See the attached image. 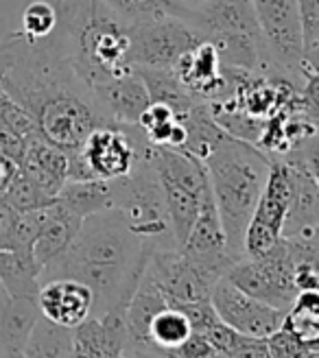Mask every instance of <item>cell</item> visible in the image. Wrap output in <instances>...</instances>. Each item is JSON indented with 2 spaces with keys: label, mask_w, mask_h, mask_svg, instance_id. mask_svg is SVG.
I'll use <instances>...</instances> for the list:
<instances>
[{
  "label": "cell",
  "mask_w": 319,
  "mask_h": 358,
  "mask_svg": "<svg viewBox=\"0 0 319 358\" xmlns=\"http://www.w3.org/2000/svg\"><path fill=\"white\" fill-rule=\"evenodd\" d=\"M299 29H302L304 75L309 79L319 73V0H297Z\"/></svg>",
  "instance_id": "cell-25"
},
{
  "label": "cell",
  "mask_w": 319,
  "mask_h": 358,
  "mask_svg": "<svg viewBox=\"0 0 319 358\" xmlns=\"http://www.w3.org/2000/svg\"><path fill=\"white\" fill-rule=\"evenodd\" d=\"M55 199L79 219L90 217L94 212L112 208V190L110 182L101 179H83V182H64Z\"/></svg>",
  "instance_id": "cell-20"
},
{
  "label": "cell",
  "mask_w": 319,
  "mask_h": 358,
  "mask_svg": "<svg viewBox=\"0 0 319 358\" xmlns=\"http://www.w3.org/2000/svg\"><path fill=\"white\" fill-rule=\"evenodd\" d=\"M151 254L153 247L134 234L125 217L116 208H108L81 221L64 258L101 266H138L147 264Z\"/></svg>",
  "instance_id": "cell-7"
},
{
  "label": "cell",
  "mask_w": 319,
  "mask_h": 358,
  "mask_svg": "<svg viewBox=\"0 0 319 358\" xmlns=\"http://www.w3.org/2000/svg\"><path fill=\"white\" fill-rule=\"evenodd\" d=\"M40 231L33 243V258L44 268L66 254L70 243L75 241L83 219L66 210L57 199L38 208Z\"/></svg>",
  "instance_id": "cell-16"
},
{
  "label": "cell",
  "mask_w": 319,
  "mask_h": 358,
  "mask_svg": "<svg viewBox=\"0 0 319 358\" xmlns=\"http://www.w3.org/2000/svg\"><path fill=\"white\" fill-rule=\"evenodd\" d=\"M145 273L166 299V306L210 301L212 286L217 284L215 278L208 275L192 260H188L180 249H157V252H153L145 266Z\"/></svg>",
  "instance_id": "cell-12"
},
{
  "label": "cell",
  "mask_w": 319,
  "mask_h": 358,
  "mask_svg": "<svg viewBox=\"0 0 319 358\" xmlns=\"http://www.w3.org/2000/svg\"><path fill=\"white\" fill-rule=\"evenodd\" d=\"M92 96L101 116L108 124H138L140 116L149 107V92L136 68L127 73L94 83Z\"/></svg>",
  "instance_id": "cell-14"
},
{
  "label": "cell",
  "mask_w": 319,
  "mask_h": 358,
  "mask_svg": "<svg viewBox=\"0 0 319 358\" xmlns=\"http://www.w3.org/2000/svg\"><path fill=\"white\" fill-rule=\"evenodd\" d=\"M269 175L243 238V256L256 258L282 238V227L293 196V173L287 159L269 157Z\"/></svg>",
  "instance_id": "cell-11"
},
{
  "label": "cell",
  "mask_w": 319,
  "mask_h": 358,
  "mask_svg": "<svg viewBox=\"0 0 319 358\" xmlns=\"http://www.w3.org/2000/svg\"><path fill=\"white\" fill-rule=\"evenodd\" d=\"M0 85L35 120L40 136L66 151L108 124L55 31L42 40L17 31L0 42Z\"/></svg>",
  "instance_id": "cell-1"
},
{
  "label": "cell",
  "mask_w": 319,
  "mask_h": 358,
  "mask_svg": "<svg viewBox=\"0 0 319 358\" xmlns=\"http://www.w3.org/2000/svg\"><path fill=\"white\" fill-rule=\"evenodd\" d=\"M210 303L225 326L239 334L256 338H267L274 334L282 326V317H285V310L245 295L225 278L217 280V284L212 286Z\"/></svg>",
  "instance_id": "cell-13"
},
{
  "label": "cell",
  "mask_w": 319,
  "mask_h": 358,
  "mask_svg": "<svg viewBox=\"0 0 319 358\" xmlns=\"http://www.w3.org/2000/svg\"><path fill=\"white\" fill-rule=\"evenodd\" d=\"M173 308H177L180 313H184V317L188 319V324L192 328V332H206L210 326H215L217 321H221L212 308L210 301H192V303H173Z\"/></svg>",
  "instance_id": "cell-28"
},
{
  "label": "cell",
  "mask_w": 319,
  "mask_h": 358,
  "mask_svg": "<svg viewBox=\"0 0 319 358\" xmlns=\"http://www.w3.org/2000/svg\"><path fill=\"white\" fill-rule=\"evenodd\" d=\"M254 11L264 48H267L271 75L287 79L297 90H302L311 79L304 75L297 0H254Z\"/></svg>",
  "instance_id": "cell-8"
},
{
  "label": "cell",
  "mask_w": 319,
  "mask_h": 358,
  "mask_svg": "<svg viewBox=\"0 0 319 358\" xmlns=\"http://www.w3.org/2000/svg\"><path fill=\"white\" fill-rule=\"evenodd\" d=\"M40 315L64 328H77L92 315V293L85 284L70 278H52L40 284Z\"/></svg>",
  "instance_id": "cell-15"
},
{
  "label": "cell",
  "mask_w": 319,
  "mask_h": 358,
  "mask_svg": "<svg viewBox=\"0 0 319 358\" xmlns=\"http://www.w3.org/2000/svg\"><path fill=\"white\" fill-rule=\"evenodd\" d=\"M149 147L138 124H99L75 149H68L66 182L127 177Z\"/></svg>",
  "instance_id": "cell-5"
},
{
  "label": "cell",
  "mask_w": 319,
  "mask_h": 358,
  "mask_svg": "<svg viewBox=\"0 0 319 358\" xmlns=\"http://www.w3.org/2000/svg\"><path fill=\"white\" fill-rule=\"evenodd\" d=\"M280 328L297 336L306 348L319 350V293L299 291L285 310Z\"/></svg>",
  "instance_id": "cell-23"
},
{
  "label": "cell",
  "mask_w": 319,
  "mask_h": 358,
  "mask_svg": "<svg viewBox=\"0 0 319 358\" xmlns=\"http://www.w3.org/2000/svg\"><path fill=\"white\" fill-rule=\"evenodd\" d=\"M38 317L40 308L35 299L9 297L0 306V354L22 350Z\"/></svg>",
  "instance_id": "cell-19"
},
{
  "label": "cell",
  "mask_w": 319,
  "mask_h": 358,
  "mask_svg": "<svg viewBox=\"0 0 319 358\" xmlns=\"http://www.w3.org/2000/svg\"><path fill=\"white\" fill-rule=\"evenodd\" d=\"M57 27V11L52 0H33L22 11L20 33L29 40H42Z\"/></svg>",
  "instance_id": "cell-26"
},
{
  "label": "cell",
  "mask_w": 319,
  "mask_h": 358,
  "mask_svg": "<svg viewBox=\"0 0 319 358\" xmlns=\"http://www.w3.org/2000/svg\"><path fill=\"white\" fill-rule=\"evenodd\" d=\"M52 5L55 33L87 87L132 70L127 27L101 0H52Z\"/></svg>",
  "instance_id": "cell-3"
},
{
  "label": "cell",
  "mask_w": 319,
  "mask_h": 358,
  "mask_svg": "<svg viewBox=\"0 0 319 358\" xmlns=\"http://www.w3.org/2000/svg\"><path fill=\"white\" fill-rule=\"evenodd\" d=\"M132 68L173 70L190 48L204 38L184 17H160L127 27Z\"/></svg>",
  "instance_id": "cell-10"
},
{
  "label": "cell",
  "mask_w": 319,
  "mask_h": 358,
  "mask_svg": "<svg viewBox=\"0 0 319 358\" xmlns=\"http://www.w3.org/2000/svg\"><path fill=\"white\" fill-rule=\"evenodd\" d=\"M229 358H271L269 348H267V338L245 336V334L236 332Z\"/></svg>",
  "instance_id": "cell-29"
},
{
  "label": "cell",
  "mask_w": 319,
  "mask_h": 358,
  "mask_svg": "<svg viewBox=\"0 0 319 358\" xmlns=\"http://www.w3.org/2000/svg\"><path fill=\"white\" fill-rule=\"evenodd\" d=\"M17 169L46 196L55 199V194L64 186L68 175V151L50 145L44 138H38L27 145Z\"/></svg>",
  "instance_id": "cell-17"
},
{
  "label": "cell",
  "mask_w": 319,
  "mask_h": 358,
  "mask_svg": "<svg viewBox=\"0 0 319 358\" xmlns=\"http://www.w3.org/2000/svg\"><path fill=\"white\" fill-rule=\"evenodd\" d=\"M0 358H27V356L22 354V350H13V352H3Z\"/></svg>",
  "instance_id": "cell-32"
},
{
  "label": "cell",
  "mask_w": 319,
  "mask_h": 358,
  "mask_svg": "<svg viewBox=\"0 0 319 358\" xmlns=\"http://www.w3.org/2000/svg\"><path fill=\"white\" fill-rule=\"evenodd\" d=\"M188 22L215 46L223 68L271 75L254 0H208L206 5L190 11Z\"/></svg>",
  "instance_id": "cell-4"
},
{
  "label": "cell",
  "mask_w": 319,
  "mask_h": 358,
  "mask_svg": "<svg viewBox=\"0 0 319 358\" xmlns=\"http://www.w3.org/2000/svg\"><path fill=\"white\" fill-rule=\"evenodd\" d=\"M9 299V295H7V291H5V286H3V282H0V306Z\"/></svg>",
  "instance_id": "cell-33"
},
{
  "label": "cell",
  "mask_w": 319,
  "mask_h": 358,
  "mask_svg": "<svg viewBox=\"0 0 319 358\" xmlns=\"http://www.w3.org/2000/svg\"><path fill=\"white\" fill-rule=\"evenodd\" d=\"M70 358H92V356H87V354H81V352H75L73 350V356H70Z\"/></svg>",
  "instance_id": "cell-34"
},
{
  "label": "cell",
  "mask_w": 319,
  "mask_h": 358,
  "mask_svg": "<svg viewBox=\"0 0 319 358\" xmlns=\"http://www.w3.org/2000/svg\"><path fill=\"white\" fill-rule=\"evenodd\" d=\"M125 27L140 22L160 20V17H184L188 20L190 11L182 0H101Z\"/></svg>",
  "instance_id": "cell-22"
},
{
  "label": "cell",
  "mask_w": 319,
  "mask_h": 358,
  "mask_svg": "<svg viewBox=\"0 0 319 358\" xmlns=\"http://www.w3.org/2000/svg\"><path fill=\"white\" fill-rule=\"evenodd\" d=\"M40 275L42 266L33 258V252H15V249L0 252V282L9 297L35 299L40 291Z\"/></svg>",
  "instance_id": "cell-18"
},
{
  "label": "cell",
  "mask_w": 319,
  "mask_h": 358,
  "mask_svg": "<svg viewBox=\"0 0 319 358\" xmlns=\"http://www.w3.org/2000/svg\"><path fill=\"white\" fill-rule=\"evenodd\" d=\"M269 162V155L256 145L229 134L204 159L227 254L234 260L243 258L245 229L267 182Z\"/></svg>",
  "instance_id": "cell-2"
},
{
  "label": "cell",
  "mask_w": 319,
  "mask_h": 358,
  "mask_svg": "<svg viewBox=\"0 0 319 358\" xmlns=\"http://www.w3.org/2000/svg\"><path fill=\"white\" fill-rule=\"evenodd\" d=\"M73 350V328L57 326L40 315L27 336L22 354L27 358H70Z\"/></svg>",
  "instance_id": "cell-21"
},
{
  "label": "cell",
  "mask_w": 319,
  "mask_h": 358,
  "mask_svg": "<svg viewBox=\"0 0 319 358\" xmlns=\"http://www.w3.org/2000/svg\"><path fill=\"white\" fill-rule=\"evenodd\" d=\"M182 3L188 7V9H197V7H201V5H206L208 0H182Z\"/></svg>",
  "instance_id": "cell-31"
},
{
  "label": "cell",
  "mask_w": 319,
  "mask_h": 358,
  "mask_svg": "<svg viewBox=\"0 0 319 358\" xmlns=\"http://www.w3.org/2000/svg\"><path fill=\"white\" fill-rule=\"evenodd\" d=\"M267 348L271 358H309V354L313 352L285 328H278L274 334L267 336Z\"/></svg>",
  "instance_id": "cell-27"
},
{
  "label": "cell",
  "mask_w": 319,
  "mask_h": 358,
  "mask_svg": "<svg viewBox=\"0 0 319 358\" xmlns=\"http://www.w3.org/2000/svg\"><path fill=\"white\" fill-rule=\"evenodd\" d=\"M309 358H319V350H313V352L309 354Z\"/></svg>",
  "instance_id": "cell-35"
},
{
  "label": "cell",
  "mask_w": 319,
  "mask_h": 358,
  "mask_svg": "<svg viewBox=\"0 0 319 358\" xmlns=\"http://www.w3.org/2000/svg\"><path fill=\"white\" fill-rule=\"evenodd\" d=\"M293 273L295 266L287 254L285 241L280 238L269 252L256 258L243 256L236 260L223 278L232 282L245 295L278 310H287L297 295Z\"/></svg>",
  "instance_id": "cell-9"
},
{
  "label": "cell",
  "mask_w": 319,
  "mask_h": 358,
  "mask_svg": "<svg viewBox=\"0 0 319 358\" xmlns=\"http://www.w3.org/2000/svg\"><path fill=\"white\" fill-rule=\"evenodd\" d=\"M204 336H206V341L215 348V350H219V352H225V354H229L232 352V345H234V338H236V332L229 328V326H225L223 321H217L215 326H210L206 332H201Z\"/></svg>",
  "instance_id": "cell-30"
},
{
  "label": "cell",
  "mask_w": 319,
  "mask_h": 358,
  "mask_svg": "<svg viewBox=\"0 0 319 358\" xmlns=\"http://www.w3.org/2000/svg\"><path fill=\"white\" fill-rule=\"evenodd\" d=\"M190 334H192V328L188 324V319L184 317V313H180L173 306L162 308L149 324V341L160 352L175 350L177 345H182Z\"/></svg>",
  "instance_id": "cell-24"
},
{
  "label": "cell",
  "mask_w": 319,
  "mask_h": 358,
  "mask_svg": "<svg viewBox=\"0 0 319 358\" xmlns=\"http://www.w3.org/2000/svg\"><path fill=\"white\" fill-rule=\"evenodd\" d=\"M110 190L112 208H116L125 217L129 229L147 245H151L153 252L177 249L164 194L147 157L140 159L127 177L110 182Z\"/></svg>",
  "instance_id": "cell-6"
}]
</instances>
